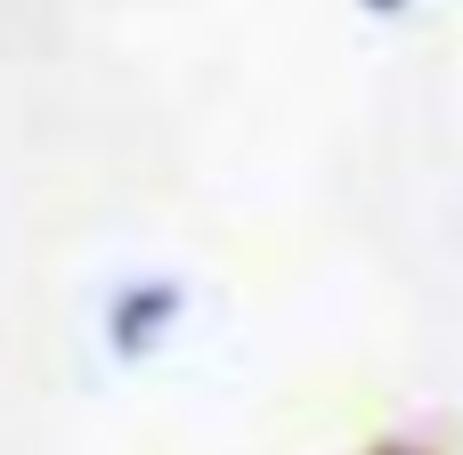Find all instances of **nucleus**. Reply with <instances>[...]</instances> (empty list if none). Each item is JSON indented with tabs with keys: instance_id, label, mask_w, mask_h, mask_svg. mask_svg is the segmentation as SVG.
Listing matches in <instances>:
<instances>
[{
	"instance_id": "1",
	"label": "nucleus",
	"mask_w": 463,
	"mask_h": 455,
	"mask_svg": "<svg viewBox=\"0 0 463 455\" xmlns=\"http://www.w3.org/2000/svg\"><path fill=\"white\" fill-rule=\"evenodd\" d=\"M179 318H187V285L179 277H138V285H122L106 301V350L114 358H146Z\"/></svg>"
},
{
	"instance_id": "2",
	"label": "nucleus",
	"mask_w": 463,
	"mask_h": 455,
	"mask_svg": "<svg viewBox=\"0 0 463 455\" xmlns=\"http://www.w3.org/2000/svg\"><path fill=\"white\" fill-rule=\"evenodd\" d=\"M358 8H374V16H391V8H407V0H358Z\"/></svg>"
}]
</instances>
